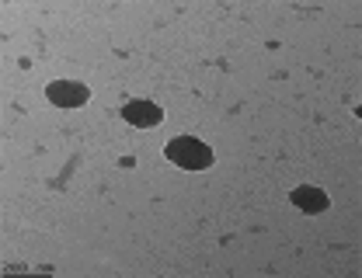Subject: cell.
I'll use <instances>...</instances> for the list:
<instances>
[{
  "mask_svg": "<svg viewBox=\"0 0 362 278\" xmlns=\"http://www.w3.org/2000/svg\"><path fill=\"white\" fill-rule=\"evenodd\" d=\"M164 157L181 171H206L213 167V150L195 136H175L164 146Z\"/></svg>",
  "mask_w": 362,
  "mask_h": 278,
  "instance_id": "6da1fadb",
  "label": "cell"
},
{
  "mask_svg": "<svg viewBox=\"0 0 362 278\" xmlns=\"http://www.w3.org/2000/svg\"><path fill=\"white\" fill-rule=\"evenodd\" d=\"M45 97L56 108H81L90 97V91H88V84H81V80H52L45 87Z\"/></svg>",
  "mask_w": 362,
  "mask_h": 278,
  "instance_id": "7a4b0ae2",
  "label": "cell"
},
{
  "mask_svg": "<svg viewBox=\"0 0 362 278\" xmlns=\"http://www.w3.org/2000/svg\"><path fill=\"white\" fill-rule=\"evenodd\" d=\"M122 119H126L129 126H136V129H153V126L164 122V111H160V104H153V101H126Z\"/></svg>",
  "mask_w": 362,
  "mask_h": 278,
  "instance_id": "3957f363",
  "label": "cell"
},
{
  "mask_svg": "<svg viewBox=\"0 0 362 278\" xmlns=\"http://www.w3.org/2000/svg\"><path fill=\"white\" fill-rule=\"evenodd\" d=\"M289 202H293L300 212H307V216H317V212H327V209H331V198H327V191H324V188H314V185L293 188Z\"/></svg>",
  "mask_w": 362,
  "mask_h": 278,
  "instance_id": "277c9868",
  "label": "cell"
}]
</instances>
